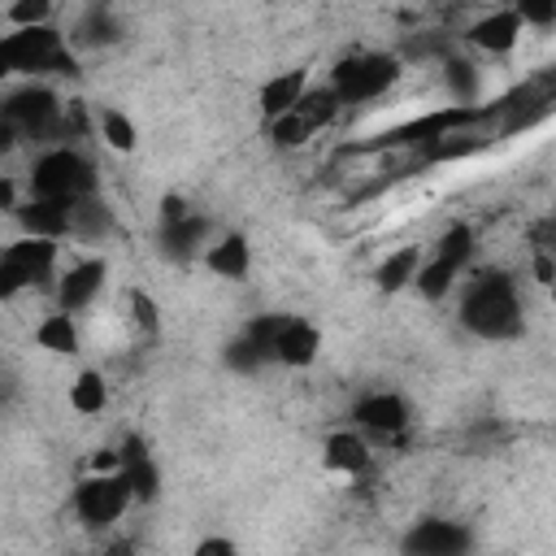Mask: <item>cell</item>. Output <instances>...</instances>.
<instances>
[{"label":"cell","instance_id":"cell-15","mask_svg":"<svg viewBox=\"0 0 556 556\" xmlns=\"http://www.w3.org/2000/svg\"><path fill=\"white\" fill-rule=\"evenodd\" d=\"M122 478H126V486H130V500H156L161 478H156V465H152V456L143 452L139 439H126V452H122Z\"/></svg>","mask_w":556,"mask_h":556},{"label":"cell","instance_id":"cell-23","mask_svg":"<svg viewBox=\"0 0 556 556\" xmlns=\"http://www.w3.org/2000/svg\"><path fill=\"white\" fill-rule=\"evenodd\" d=\"M109 230H113V213H109L96 195H87V200H78V204L70 208V235L100 239V235H109Z\"/></svg>","mask_w":556,"mask_h":556},{"label":"cell","instance_id":"cell-29","mask_svg":"<svg viewBox=\"0 0 556 556\" xmlns=\"http://www.w3.org/2000/svg\"><path fill=\"white\" fill-rule=\"evenodd\" d=\"M48 13H52L48 0H17V4H9V22H13V30L48 26Z\"/></svg>","mask_w":556,"mask_h":556},{"label":"cell","instance_id":"cell-30","mask_svg":"<svg viewBox=\"0 0 556 556\" xmlns=\"http://www.w3.org/2000/svg\"><path fill=\"white\" fill-rule=\"evenodd\" d=\"M78 39L83 43H100V39H113V17L104 9H87V22L78 26Z\"/></svg>","mask_w":556,"mask_h":556},{"label":"cell","instance_id":"cell-32","mask_svg":"<svg viewBox=\"0 0 556 556\" xmlns=\"http://www.w3.org/2000/svg\"><path fill=\"white\" fill-rule=\"evenodd\" d=\"M513 13H517V22H521V26H526V22H539V26L556 22V4H517Z\"/></svg>","mask_w":556,"mask_h":556},{"label":"cell","instance_id":"cell-24","mask_svg":"<svg viewBox=\"0 0 556 556\" xmlns=\"http://www.w3.org/2000/svg\"><path fill=\"white\" fill-rule=\"evenodd\" d=\"M430 256H439L443 265H452V269L460 274V269H465V261L473 256V230H469L465 222H456L452 230H443V235H439V243H434V252H430Z\"/></svg>","mask_w":556,"mask_h":556},{"label":"cell","instance_id":"cell-12","mask_svg":"<svg viewBox=\"0 0 556 556\" xmlns=\"http://www.w3.org/2000/svg\"><path fill=\"white\" fill-rule=\"evenodd\" d=\"M0 261H9V265L26 278V287H35V282L52 278L56 243H52V239H30V235H22L17 243H9V248H4V256H0Z\"/></svg>","mask_w":556,"mask_h":556},{"label":"cell","instance_id":"cell-7","mask_svg":"<svg viewBox=\"0 0 556 556\" xmlns=\"http://www.w3.org/2000/svg\"><path fill=\"white\" fill-rule=\"evenodd\" d=\"M469 530L447 517H426L404 534L408 556H469Z\"/></svg>","mask_w":556,"mask_h":556},{"label":"cell","instance_id":"cell-11","mask_svg":"<svg viewBox=\"0 0 556 556\" xmlns=\"http://www.w3.org/2000/svg\"><path fill=\"white\" fill-rule=\"evenodd\" d=\"M465 39H469L473 48H482V52L504 56V52L517 48V39H521V22H517L513 9H491L486 17H478V22L465 30Z\"/></svg>","mask_w":556,"mask_h":556},{"label":"cell","instance_id":"cell-27","mask_svg":"<svg viewBox=\"0 0 556 556\" xmlns=\"http://www.w3.org/2000/svg\"><path fill=\"white\" fill-rule=\"evenodd\" d=\"M269 139H274L278 148H300V143L313 139V130H308L295 113H287V117H274V122H269Z\"/></svg>","mask_w":556,"mask_h":556},{"label":"cell","instance_id":"cell-26","mask_svg":"<svg viewBox=\"0 0 556 556\" xmlns=\"http://www.w3.org/2000/svg\"><path fill=\"white\" fill-rule=\"evenodd\" d=\"M100 135H104V143H109L113 152H130V148L139 143L135 122H130L126 113H117V109H104V113H100Z\"/></svg>","mask_w":556,"mask_h":556},{"label":"cell","instance_id":"cell-18","mask_svg":"<svg viewBox=\"0 0 556 556\" xmlns=\"http://www.w3.org/2000/svg\"><path fill=\"white\" fill-rule=\"evenodd\" d=\"M35 343L43 348V352H56V356H70V352H78V326H74V317L70 313H48L39 326H35Z\"/></svg>","mask_w":556,"mask_h":556},{"label":"cell","instance_id":"cell-13","mask_svg":"<svg viewBox=\"0 0 556 556\" xmlns=\"http://www.w3.org/2000/svg\"><path fill=\"white\" fill-rule=\"evenodd\" d=\"M17 222L30 239H65L70 235V204H56V200H26L17 204Z\"/></svg>","mask_w":556,"mask_h":556},{"label":"cell","instance_id":"cell-8","mask_svg":"<svg viewBox=\"0 0 556 556\" xmlns=\"http://www.w3.org/2000/svg\"><path fill=\"white\" fill-rule=\"evenodd\" d=\"M317 348H321L317 326H313V321H304V317L282 313L278 334H274V361H278V365H291V369H304V365H313Z\"/></svg>","mask_w":556,"mask_h":556},{"label":"cell","instance_id":"cell-19","mask_svg":"<svg viewBox=\"0 0 556 556\" xmlns=\"http://www.w3.org/2000/svg\"><path fill=\"white\" fill-rule=\"evenodd\" d=\"M326 465L339 469V473H361V469L369 465V447H365V439L352 434V430L330 434V439H326Z\"/></svg>","mask_w":556,"mask_h":556},{"label":"cell","instance_id":"cell-36","mask_svg":"<svg viewBox=\"0 0 556 556\" xmlns=\"http://www.w3.org/2000/svg\"><path fill=\"white\" fill-rule=\"evenodd\" d=\"M0 208H17V187H13V178H0Z\"/></svg>","mask_w":556,"mask_h":556},{"label":"cell","instance_id":"cell-10","mask_svg":"<svg viewBox=\"0 0 556 556\" xmlns=\"http://www.w3.org/2000/svg\"><path fill=\"white\" fill-rule=\"evenodd\" d=\"M352 417H356L361 430H369L378 439H391V434H400L408 426V404L400 395H391V391H374V395L356 400Z\"/></svg>","mask_w":556,"mask_h":556},{"label":"cell","instance_id":"cell-31","mask_svg":"<svg viewBox=\"0 0 556 556\" xmlns=\"http://www.w3.org/2000/svg\"><path fill=\"white\" fill-rule=\"evenodd\" d=\"M130 317H135V326H143V334H156V304H152V295L130 291Z\"/></svg>","mask_w":556,"mask_h":556},{"label":"cell","instance_id":"cell-16","mask_svg":"<svg viewBox=\"0 0 556 556\" xmlns=\"http://www.w3.org/2000/svg\"><path fill=\"white\" fill-rule=\"evenodd\" d=\"M204 265L217 274V278H248V265H252V248L243 235H226L222 243L204 248Z\"/></svg>","mask_w":556,"mask_h":556},{"label":"cell","instance_id":"cell-3","mask_svg":"<svg viewBox=\"0 0 556 556\" xmlns=\"http://www.w3.org/2000/svg\"><path fill=\"white\" fill-rule=\"evenodd\" d=\"M9 74H74V56L52 26L0 35V78Z\"/></svg>","mask_w":556,"mask_h":556},{"label":"cell","instance_id":"cell-17","mask_svg":"<svg viewBox=\"0 0 556 556\" xmlns=\"http://www.w3.org/2000/svg\"><path fill=\"white\" fill-rule=\"evenodd\" d=\"M208 230H213V222H208L204 213H187L182 222L161 226V235H165V252H169V256H195V252L208 243Z\"/></svg>","mask_w":556,"mask_h":556},{"label":"cell","instance_id":"cell-38","mask_svg":"<svg viewBox=\"0 0 556 556\" xmlns=\"http://www.w3.org/2000/svg\"><path fill=\"white\" fill-rule=\"evenodd\" d=\"M104 556H130V543H113Z\"/></svg>","mask_w":556,"mask_h":556},{"label":"cell","instance_id":"cell-6","mask_svg":"<svg viewBox=\"0 0 556 556\" xmlns=\"http://www.w3.org/2000/svg\"><path fill=\"white\" fill-rule=\"evenodd\" d=\"M74 508H78V517H83L87 526H96V530H100V526H113V521L130 508V486H126L122 473H91V478L78 482Z\"/></svg>","mask_w":556,"mask_h":556},{"label":"cell","instance_id":"cell-9","mask_svg":"<svg viewBox=\"0 0 556 556\" xmlns=\"http://www.w3.org/2000/svg\"><path fill=\"white\" fill-rule=\"evenodd\" d=\"M104 261H78V265H70L65 274H61V282H56V304H61V313H83L96 295H100V287H104Z\"/></svg>","mask_w":556,"mask_h":556},{"label":"cell","instance_id":"cell-4","mask_svg":"<svg viewBox=\"0 0 556 556\" xmlns=\"http://www.w3.org/2000/svg\"><path fill=\"white\" fill-rule=\"evenodd\" d=\"M400 78V56L391 52H352L330 70V91L339 96V104H369L382 91H391Z\"/></svg>","mask_w":556,"mask_h":556},{"label":"cell","instance_id":"cell-22","mask_svg":"<svg viewBox=\"0 0 556 556\" xmlns=\"http://www.w3.org/2000/svg\"><path fill=\"white\" fill-rule=\"evenodd\" d=\"M104 404H109L104 374L83 369V374L70 382V408H74V413H83V417H96V413H104Z\"/></svg>","mask_w":556,"mask_h":556},{"label":"cell","instance_id":"cell-33","mask_svg":"<svg viewBox=\"0 0 556 556\" xmlns=\"http://www.w3.org/2000/svg\"><path fill=\"white\" fill-rule=\"evenodd\" d=\"M17 291H26V278L9 261H0V300H13Z\"/></svg>","mask_w":556,"mask_h":556},{"label":"cell","instance_id":"cell-21","mask_svg":"<svg viewBox=\"0 0 556 556\" xmlns=\"http://www.w3.org/2000/svg\"><path fill=\"white\" fill-rule=\"evenodd\" d=\"M417 265H421L417 243L395 248V252L382 256V265H378V287H382V291H400V287H408V282L417 278Z\"/></svg>","mask_w":556,"mask_h":556},{"label":"cell","instance_id":"cell-34","mask_svg":"<svg viewBox=\"0 0 556 556\" xmlns=\"http://www.w3.org/2000/svg\"><path fill=\"white\" fill-rule=\"evenodd\" d=\"M195 556H239V547H235L230 539H222V534H208V539L195 547Z\"/></svg>","mask_w":556,"mask_h":556},{"label":"cell","instance_id":"cell-25","mask_svg":"<svg viewBox=\"0 0 556 556\" xmlns=\"http://www.w3.org/2000/svg\"><path fill=\"white\" fill-rule=\"evenodd\" d=\"M447 87H452V100L460 104V109H473V100H478V70L469 65V61H460V56H447Z\"/></svg>","mask_w":556,"mask_h":556},{"label":"cell","instance_id":"cell-1","mask_svg":"<svg viewBox=\"0 0 556 556\" xmlns=\"http://www.w3.org/2000/svg\"><path fill=\"white\" fill-rule=\"evenodd\" d=\"M460 321L478 339H513L521 334V295L504 269H482L465 282Z\"/></svg>","mask_w":556,"mask_h":556},{"label":"cell","instance_id":"cell-5","mask_svg":"<svg viewBox=\"0 0 556 556\" xmlns=\"http://www.w3.org/2000/svg\"><path fill=\"white\" fill-rule=\"evenodd\" d=\"M0 117L17 130V139H61V104L48 87H17L0 100Z\"/></svg>","mask_w":556,"mask_h":556},{"label":"cell","instance_id":"cell-28","mask_svg":"<svg viewBox=\"0 0 556 556\" xmlns=\"http://www.w3.org/2000/svg\"><path fill=\"white\" fill-rule=\"evenodd\" d=\"M226 365H230L235 374H256V369L265 365V352H261L252 339H243V334H239V339L226 348Z\"/></svg>","mask_w":556,"mask_h":556},{"label":"cell","instance_id":"cell-2","mask_svg":"<svg viewBox=\"0 0 556 556\" xmlns=\"http://www.w3.org/2000/svg\"><path fill=\"white\" fill-rule=\"evenodd\" d=\"M96 195V169L83 152L74 148H48L30 165V200H56V204H78Z\"/></svg>","mask_w":556,"mask_h":556},{"label":"cell","instance_id":"cell-35","mask_svg":"<svg viewBox=\"0 0 556 556\" xmlns=\"http://www.w3.org/2000/svg\"><path fill=\"white\" fill-rule=\"evenodd\" d=\"M534 278L547 287L556 278V265H552V252H534Z\"/></svg>","mask_w":556,"mask_h":556},{"label":"cell","instance_id":"cell-14","mask_svg":"<svg viewBox=\"0 0 556 556\" xmlns=\"http://www.w3.org/2000/svg\"><path fill=\"white\" fill-rule=\"evenodd\" d=\"M304 91H308V74H304V70H287V74L269 78V83L261 87V113H265V122L287 117V113L300 104Z\"/></svg>","mask_w":556,"mask_h":556},{"label":"cell","instance_id":"cell-37","mask_svg":"<svg viewBox=\"0 0 556 556\" xmlns=\"http://www.w3.org/2000/svg\"><path fill=\"white\" fill-rule=\"evenodd\" d=\"M13 143H17V130H13V126H9L4 117H0V152H9Z\"/></svg>","mask_w":556,"mask_h":556},{"label":"cell","instance_id":"cell-20","mask_svg":"<svg viewBox=\"0 0 556 556\" xmlns=\"http://www.w3.org/2000/svg\"><path fill=\"white\" fill-rule=\"evenodd\" d=\"M339 109H343V104H339V96H334L330 87H308L291 113H295V117H300V122H304V126L317 135L321 126H330V122L339 117Z\"/></svg>","mask_w":556,"mask_h":556}]
</instances>
